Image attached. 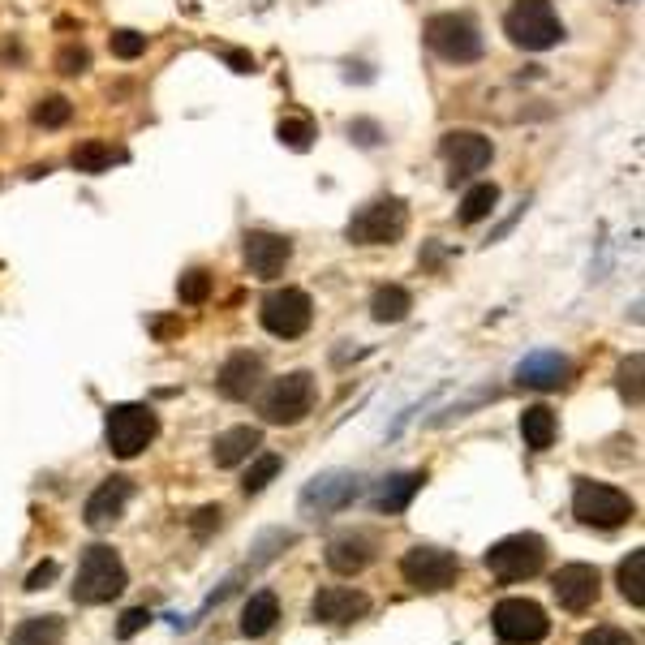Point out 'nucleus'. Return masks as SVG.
I'll use <instances>...</instances> for the list:
<instances>
[{
	"label": "nucleus",
	"mask_w": 645,
	"mask_h": 645,
	"mask_svg": "<svg viewBox=\"0 0 645 645\" xmlns=\"http://www.w3.org/2000/svg\"><path fill=\"white\" fill-rule=\"evenodd\" d=\"M276 620H280V598L271 590L250 594V602L241 607V633L246 637H267L276 628Z\"/></svg>",
	"instance_id": "5701e85b"
},
{
	"label": "nucleus",
	"mask_w": 645,
	"mask_h": 645,
	"mask_svg": "<svg viewBox=\"0 0 645 645\" xmlns=\"http://www.w3.org/2000/svg\"><path fill=\"white\" fill-rule=\"evenodd\" d=\"M69 117H74V104H69L65 95H43L31 108V121L39 129H61V125H69Z\"/></svg>",
	"instance_id": "c756f323"
},
{
	"label": "nucleus",
	"mask_w": 645,
	"mask_h": 645,
	"mask_svg": "<svg viewBox=\"0 0 645 645\" xmlns=\"http://www.w3.org/2000/svg\"><path fill=\"white\" fill-rule=\"evenodd\" d=\"M491 628H495V637L508 645H538V641H547L551 620L534 598H504L491 611Z\"/></svg>",
	"instance_id": "9d476101"
},
{
	"label": "nucleus",
	"mask_w": 645,
	"mask_h": 645,
	"mask_svg": "<svg viewBox=\"0 0 645 645\" xmlns=\"http://www.w3.org/2000/svg\"><path fill=\"white\" fill-rule=\"evenodd\" d=\"M276 138H280L289 151H310V142H314V121H310V117H284V121L276 125Z\"/></svg>",
	"instance_id": "473e14b6"
},
{
	"label": "nucleus",
	"mask_w": 645,
	"mask_h": 645,
	"mask_svg": "<svg viewBox=\"0 0 645 645\" xmlns=\"http://www.w3.org/2000/svg\"><path fill=\"white\" fill-rule=\"evenodd\" d=\"M177 297L185 301V306H203V301L211 297V271L207 267H190L177 280Z\"/></svg>",
	"instance_id": "7c9ffc66"
},
{
	"label": "nucleus",
	"mask_w": 645,
	"mask_h": 645,
	"mask_svg": "<svg viewBox=\"0 0 645 645\" xmlns=\"http://www.w3.org/2000/svg\"><path fill=\"white\" fill-rule=\"evenodd\" d=\"M375 559V538L370 534H340L327 542V568L340 572V577H357L362 568H370Z\"/></svg>",
	"instance_id": "aec40b11"
},
{
	"label": "nucleus",
	"mask_w": 645,
	"mask_h": 645,
	"mask_svg": "<svg viewBox=\"0 0 645 645\" xmlns=\"http://www.w3.org/2000/svg\"><path fill=\"white\" fill-rule=\"evenodd\" d=\"M177 332H181V319H160V323H155V336H160V340L177 336Z\"/></svg>",
	"instance_id": "c03bdc74"
},
{
	"label": "nucleus",
	"mask_w": 645,
	"mask_h": 645,
	"mask_svg": "<svg viewBox=\"0 0 645 645\" xmlns=\"http://www.w3.org/2000/svg\"><path fill=\"white\" fill-rule=\"evenodd\" d=\"M280 469H284L280 456H276V452H263V456H258V461L246 469V478H241V491H246V495H258L271 478H276Z\"/></svg>",
	"instance_id": "2f4dec72"
},
{
	"label": "nucleus",
	"mask_w": 645,
	"mask_h": 645,
	"mask_svg": "<svg viewBox=\"0 0 645 645\" xmlns=\"http://www.w3.org/2000/svg\"><path fill=\"white\" fill-rule=\"evenodd\" d=\"M310 409H314V375L310 370L280 375L263 392V400H258V413H263V422H271V426H297Z\"/></svg>",
	"instance_id": "0eeeda50"
},
{
	"label": "nucleus",
	"mask_w": 645,
	"mask_h": 645,
	"mask_svg": "<svg viewBox=\"0 0 645 645\" xmlns=\"http://www.w3.org/2000/svg\"><path fill=\"white\" fill-rule=\"evenodd\" d=\"M241 254H246L250 276L276 280V276H284V267H289V258H293V241L280 233H267V228H254V233H246V241H241Z\"/></svg>",
	"instance_id": "4468645a"
},
{
	"label": "nucleus",
	"mask_w": 645,
	"mask_h": 645,
	"mask_svg": "<svg viewBox=\"0 0 645 645\" xmlns=\"http://www.w3.org/2000/svg\"><path fill=\"white\" fill-rule=\"evenodd\" d=\"M516 383L534 387V392H555V387L572 383V362L564 353H555V349H538V353H529L525 362L516 366Z\"/></svg>",
	"instance_id": "a211bd4d"
},
{
	"label": "nucleus",
	"mask_w": 645,
	"mask_h": 645,
	"mask_svg": "<svg viewBox=\"0 0 645 645\" xmlns=\"http://www.w3.org/2000/svg\"><path fill=\"white\" fill-rule=\"evenodd\" d=\"M551 590H555V602L564 611L572 615H581V611H590L598 594H602V577H598V568L594 564H564L555 572V581H551Z\"/></svg>",
	"instance_id": "2eb2a0df"
},
{
	"label": "nucleus",
	"mask_w": 645,
	"mask_h": 645,
	"mask_svg": "<svg viewBox=\"0 0 645 645\" xmlns=\"http://www.w3.org/2000/svg\"><path fill=\"white\" fill-rule=\"evenodd\" d=\"M125 585H129L125 564L112 547L95 542V547L82 551V564H78V577H74V602H82V607H99V602L117 598Z\"/></svg>",
	"instance_id": "f257e3e1"
},
{
	"label": "nucleus",
	"mask_w": 645,
	"mask_h": 645,
	"mask_svg": "<svg viewBox=\"0 0 645 645\" xmlns=\"http://www.w3.org/2000/svg\"><path fill=\"white\" fill-rule=\"evenodd\" d=\"M258 319H263V327L271 336L297 340V336H306L310 323H314V301H310L306 289H276V293L263 297Z\"/></svg>",
	"instance_id": "f8f14e48"
},
{
	"label": "nucleus",
	"mask_w": 645,
	"mask_h": 645,
	"mask_svg": "<svg viewBox=\"0 0 645 645\" xmlns=\"http://www.w3.org/2000/svg\"><path fill=\"white\" fill-rule=\"evenodd\" d=\"M224 61L237 69V74H254V56L250 52H224Z\"/></svg>",
	"instance_id": "79ce46f5"
},
{
	"label": "nucleus",
	"mask_w": 645,
	"mask_h": 645,
	"mask_svg": "<svg viewBox=\"0 0 645 645\" xmlns=\"http://www.w3.org/2000/svg\"><path fill=\"white\" fill-rule=\"evenodd\" d=\"M56 69H61L65 78H82L86 69H91V52H86L82 43H65V48L56 52Z\"/></svg>",
	"instance_id": "c9c22d12"
},
{
	"label": "nucleus",
	"mask_w": 645,
	"mask_h": 645,
	"mask_svg": "<svg viewBox=\"0 0 645 645\" xmlns=\"http://www.w3.org/2000/svg\"><path fill=\"white\" fill-rule=\"evenodd\" d=\"M258 448H263V430L258 426H233V430H224V435H215L211 461L220 469H237V465H246Z\"/></svg>",
	"instance_id": "412c9836"
},
{
	"label": "nucleus",
	"mask_w": 645,
	"mask_h": 645,
	"mask_svg": "<svg viewBox=\"0 0 645 645\" xmlns=\"http://www.w3.org/2000/svg\"><path fill=\"white\" fill-rule=\"evenodd\" d=\"M108 48L117 61H138L142 52H147V35H138V31H112L108 35Z\"/></svg>",
	"instance_id": "f704fd0d"
},
{
	"label": "nucleus",
	"mask_w": 645,
	"mask_h": 645,
	"mask_svg": "<svg viewBox=\"0 0 645 645\" xmlns=\"http://www.w3.org/2000/svg\"><path fill=\"white\" fill-rule=\"evenodd\" d=\"M366 611H370V598L362 590H349V585H327L310 602V620L319 624H353Z\"/></svg>",
	"instance_id": "f3484780"
},
{
	"label": "nucleus",
	"mask_w": 645,
	"mask_h": 645,
	"mask_svg": "<svg viewBox=\"0 0 645 645\" xmlns=\"http://www.w3.org/2000/svg\"><path fill=\"white\" fill-rule=\"evenodd\" d=\"M637 504L628 499L620 486H607V482H590L581 478L577 491H572V516L581 525H594V529H620L624 521H633Z\"/></svg>",
	"instance_id": "20e7f679"
},
{
	"label": "nucleus",
	"mask_w": 645,
	"mask_h": 645,
	"mask_svg": "<svg viewBox=\"0 0 645 645\" xmlns=\"http://www.w3.org/2000/svg\"><path fill=\"white\" fill-rule=\"evenodd\" d=\"M426 48L435 52L439 61L473 65L482 56V31L465 13H435V18L426 22Z\"/></svg>",
	"instance_id": "39448f33"
},
{
	"label": "nucleus",
	"mask_w": 645,
	"mask_h": 645,
	"mask_svg": "<svg viewBox=\"0 0 645 645\" xmlns=\"http://www.w3.org/2000/svg\"><path fill=\"white\" fill-rule=\"evenodd\" d=\"M405 228H409V207L400 198H375V203H366L349 220L344 237L353 246H392V241L405 237Z\"/></svg>",
	"instance_id": "423d86ee"
},
{
	"label": "nucleus",
	"mask_w": 645,
	"mask_h": 645,
	"mask_svg": "<svg viewBox=\"0 0 645 645\" xmlns=\"http://www.w3.org/2000/svg\"><path fill=\"white\" fill-rule=\"evenodd\" d=\"M52 581H56V564L52 559H43V564L31 568V577H26V590H48Z\"/></svg>",
	"instance_id": "ea45409f"
},
{
	"label": "nucleus",
	"mask_w": 645,
	"mask_h": 645,
	"mask_svg": "<svg viewBox=\"0 0 645 645\" xmlns=\"http://www.w3.org/2000/svg\"><path fill=\"white\" fill-rule=\"evenodd\" d=\"M495 207H499V185L495 181H482V185H473V190L461 198V211H456V220H461V224H482Z\"/></svg>",
	"instance_id": "cd10ccee"
},
{
	"label": "nucleus",
	"mask_w": 645,
	"mask_h": 645,
	"mask_svg": "<svg viewBox=\"0 0 645 645\" xmlns=\"http://www.w3.org/2000/svg\"><path fill=\"white\" fill-rule=\"evenodd\" d=\"M581 645H637L633 637L624 633V628H611V624H598V628H590V633L581 637Z\"/></svg>",
	"instance_id": "4c0bfd02"
},
{
	"label": "nucleus",
	"mask_w": 645,
	"mask_h": 645,
	"mask_svg": "<svg viewBox=\"0 0 645 645\" xmlns=\"http://www.w3.org/2000/svg\"><path fill=\"white\" fill-rule=\"evenodd\" d=\"M400 577H405L413 590L422 594H439L448 590V585H456V577H461V559H456L452 551L443 547H409L405 559H400Z\"/></svg>",
	"instance_id": "9b49d317"
},
{
	"label": "nucleus",
	"mask_w": 645,
	"mask_h": 645,
	"mask_svg": "<svg viewBox=\"0 0 645 645\" xmlns=\"http://www.w3.org/2000/svg\"><path fill=\"white\" fill-rule=\"evenodd\" d=\"M504 35L525 52H547L564 39V22L551 0H516L504 13Z\"/></svg>",
	"instance_id": "f03ea898"
},
{
	"label": "nucleus",
	"mask_w": 645,
	"mask_h": 645,
	"mask_svg": "<svg viewBox=\"0 0 645 645\" xmlns=\"http://www.w3.org/2000/svg\"><path fill=\"white\" fill-rule=\"evenodd\" d=\"M284 547H293V534L289 529H271V534H263L254 542V564H271Z\"/></svg>",
	"instance_id": "e433bc0d"
},
{
	"label": "nucleus",
	"mask_w": 645,
	"mask_h": 645,
	"mask_svg": "<svg viewBox=\"0 0 645 645\" xmlns=\"http://www.w3.org/2000/svg\"><path fill=\"white\" fill-rule=\"evenodd\" d=\"M542 564H547V542L538 534H512V538H499L491 551H486V568L491 577L499 581H525V577H538Z\"/></svg>",
	"instance_id": "6e6552de"
},
{
	"label": "nucleus",
	"mask_w": 645,
	"mask_h": 645,
	"mask_svg": "<svg viewBox=\"0 0 645 645\" xmlns=\"http://www.w3.org/2000/svg\"><path fill=\"white\" fill-rule=\"evenodd\" d=\"M117 160H125V151H117L104 138H86V142H78V147L69 151V164H74L78 172H86V177H99V172H108Z\"/></svg>",
	"instance_id": "b1692460"
},
{
	"label": "nucleus",
	"mask_w": 645,
	"mask_h": 645,
	"mask_svg": "<svg viewBox=\"0 0 645 645\" xmlns=\"http://www.w3.org/2000/svg\"><path fill=\"white\" fill-rule=\"evenodd\" d=\"M439 155L443 164H448V181H469L473 172H482L486 164H491V138L478 134V129H448V134L439 138Z\"/></svg>",
	"instance_id": "ddd939ff"
},
{
	"label": "nucleus",
	"mask_w": 645,
	"mask_h": 645,
	"mask_svg": "<svg viewBox=\"0 0 645 645\" xmlns=\"http://www.w3.org/2000/svg\"><path fill=\"white\" fill-rule=\"evenodd\" d=\"M409 310H413V297L400 284H383L370 297V319L375 323H400V319H409Z\"/></svg>",
	"instance_id": "a878e982"
},
{
	"label": "nucleus",
	"mask_w": 645,
	"mask_h": 645,
	"mask_svg": "<svg viewBox=\"0 0 645 645\" xmlns=\"http://www.w3.org/2000/svg\"><path fill=\"white\" fill-rule=\"evenodd\" d=\"M9 645H65V620L61 615H31L13 628Z\"/></svg>",
	"instance_id": "393cba45"
},
{
	"label": "nucleus",
	"mask_w": 645,
	"mask_h": 645,
	"mask_svg": "<svg viewBox=\"0 0 645 645\" xmlns=\"http://www.w3.org/2000/svg\"><path fill=\"white\" fill-rule=\"evenodd\" d=\"M349 134L362 142V147H375V142H379V125H375V121H353Z\"/></svg>",
	"instance_id": "a19ab883"
},
{
	"label": "nucleus",
	"mask_w": 645,
	"mask_h": 645,
	"mask_svg": "<svg viewBox=\"0 0 645 645\" xmlns=\"http://www.w3.org/2000/svg\"><path fill=\"white\" fill-rule=\"evenodd\" d=\"M620 594L633 602V607H645V551H628V559L620 564Z\"/></svg>",
	"instance_id": "c85d7f7f"
},
{
	"label": "nucleus",
	"mask_w": 645,
	"mask_h": 645,
	"mask_svg": "<svg viewBox=\"0 0 645 645\" xmlns=\"http://www.w3.org/2000/svg\"><path fill=\"white\" fill-rule=\"evenodd\" d=\"M258 383H263V357L250 353V349L233 353L220 366V375H215V387H220L224 400H250L258 392Z\"/></svg>",
	"instance_id": "6ab92c4d"
},
{
	"label": "nucleus",
	"mask_w": 645,
	"mask_h": 645,
	"mask_svg": "<svg viewBox=\"0 0 645 645\" xmlns=\"http://www.w3.org/2000/svg\"><path fill=\"white\" fill-rule=\"evenodd\" d=\"M422 482H426V473H392V478H383L379 482V491H375V508L379 512H405L413 504V495L422 491Z\"/></svg>",
	"instance_id": "4be33fe9"
},
{
	"label": "nucleus",
	"mask_w": 645,
	"mask_h": 645,
	"mask_svg": "<svg viewBox=\"0 0 645 645\" xmlns=\"http://www.w3.org/2000/svg\"><path fill=\"white\" fill-rule=\"evenodd\" d=\"M641 370H645V357L633 353V357H624L620 370H615V379H620V396L628 400V405H641Z\"/></svg>",
	"instance_id": "72a5a7b5"
},
{
	"label": "nucleus",
	"mask_w": 645,
	"mask_h": 645,
	"mask_svg": "<svg viewBox=\"0 0 645 645\" xmlns=\"http://www.w3.org/2000/svg\"><path fill=\"white\" fill-rule=\"evenodd\" d=\"M147 624H151V611H147V607H134V611H125V615H121L117 637H121V641H129V637H138Z\"/></svg>",
	"instance_id": "58836bf2"
},
{
	"label": "nucleus",
	"mask_w": 645,
	"mask_h": 645,
	"mask_svg": "<svg viewBox=\"0 0 645 645\" xmlns=\"http://www.w3.org/2000/svg\"><path fill=\"white\" fill-rule=\"evenodd\" d=\"M129 495H134V482L129 478H104L91 491V499H86V508H82V521L91 525V529H108V525H117L121 516H125V504H129Z\"/></svg>",
	"instance_id": "dca6fc26"
},
{
	"label": "nucleus",
	"mask_w": 645,
	"mask_h": 645,
	"mask_svg": "<svg viewBox=\"0 0 645 645\" xmlns=\"http://www.w3.org/2000/svg\"><path fill=\"white\" fill-rule=\"evenodd\" d=\"M357 499H362V473L327 469L306 482L297 504H301V516H332V512H344L349 504H357Z\"/></svg>",
	"instance_id": "1a4fd4ad"
},
{
	"label": "nucleus",
	"mask_w": 645,
	"mask_h": 645,
	"mask_svg": "<svg viewBox=\"0 0 645 645\" xmlns=\"http://www.w3.org/2000/svg\"><path fill=\"white\" fill-rule=\"evenodd\" d=\"M220 508H203V512H198V521H194V529H198V534H207V529L215 525V529H220Z\"/></svg>",
	"instance_id": "37998d69"
},
{
	"label": "nucleus",
	"mask_w": 645,
	"mask_h": 645,
	"mask_svg": "<svg viewBox=\"0 0 645 645\" xmlns=\"http://www.w3.org/2000/svg\"><path fill=\"white\" fill-rule=\"evenodd\" d=\"M160 435V418H155L151 405H112L108 409V422H104V439H108V452L121 456V461H134L142 456Z\"/></svg>",
	"instance_id": "7ed1b4c3"
},
{
	"label": "nucleus",
	"mask_w": 645,
	"mask_h": 645,
	"mask_svg": "<svg viewBox=\"0 0 645 645\" xmlns=\"http://www.w3.org/2000/svg\"><path fill=\"white\" fill-rule=\"evenodd\" d=\"M521 435H525L529 452H547L555 443V413L547 405H529L521 413Z\"/></svg>",
	"instance_id": "bb28decb"
}]
</instances>
